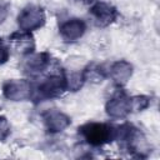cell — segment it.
I'll list each match as a JSON object with an SVG mask.
<instances>
[{
    "label": "cell",
    "mask_w": 160,
    "mask_h": 160,
    "mask_svg": "<svg viewBox=\"0 0 160 160\" xmlns=\"http://www.w3.org/2000/svg\"><path fill=\"white\" fill-rule=\"evenodd\" d=\"M65 91H68V81L65 71L61 70L56 74H50L41 79L40 81L32 84L31 101L35 104L60 98Z\"/></svg>",
    "instance_id": "cell-1"
},
{
    "label": "cell",
    "mask_w": 160,
    "mask_h": 160,
    "mask_svg": "<svg viewBox=\"0 0 160 160\" xmlns=\"http://www.w3.org/2000/svg\"><path fill=\"white\" fill-rule=\"evenodd\" d=\"M79 135L92 148H101L112 142L116 138V126L109 122L89 121L79 126Z\"/></svg>",
    "instance_id": "cell-2"
},
{
    "label": "cell",
    "mask_w": 160,
    "mask_h": 160,
    "mask_svg": "<svg viewBox=\"0 0 160 160\" xmlns=\"http://www.w3.org/2000/svg\"><path fill=\"white\" fill-rule=\"evenodd\" d=\"M115 140H118L121 144V146L132 155L139 158L146 156L144 154V151H148L144 134L132 124L124 122L120 126H116Z\"/></svg>",
    "instance_id": "cell-3"
},
{
    "label": "cell",
    "mask_w": 160,
    "mask_h": 160,
    "mask_svg": "<svg viewBox=\"0 0 160 160\" xmlns=\"http://www.w3.org/2000/svg\"><path fill=\"white\" fill-rule=\"evenodd\" d=\"M16 22L20 30L34 31L42 28L46 22L45 10L39 5H28L18 15Z\"/></svg>",
    "instance_id": "cell-4"
},
{
    "label": "cell",
    "mask_w": 160,
    "mask_h": 160,
    "mask_svg": "<svg viewBox=\"0 0 160 160\" xmlns=\"http://www.w3.org/2000/svg\"><path fill=\"white\" fill-rule=\"evenodd\" d=\"M2 95L10 101H25L31 99L32 82L26 79H9L4 81Z\"/></svg>",
    "instance_id": "cell-5"
},
{
    "label": "cell",
    "mask_w": 160,
    "mask_h": 160,
    "mask_svg": "<svg viewBox=\"0 0 160 160\" xmlns=\"http://www.w3.org/2000/svg\"><path fill=\"white\" fill-rule=\"evenodd\" d=\"M105 112L112 119H125L132 112L131 96H129L124 90L118 91L106 101Z\"/></svg>",
    "instance_id": "cell-6"
},
{
    "label": "cell",
    "mask_w": 160,
    "mask_h": 160,
    "mask_svg": "<svg viewBox=\"0 0 160 160\" xmlns=\"http://www.w3.org/2000/svg\"><path fill=\"white\" fill-rule=\"evenodd\" d=\"M89 14L92 16L95 25L100 28H106L111 25L112 22L116 21L119 16V11L112 4L101 0L91 4L89 9Z\"/></svg>",
    "instance_id": "cell-7"
},
{
    "label": "cell",
    "mask_w": 160,
    "mask_h": 160,
    "mask_svg": "<svg viewBox=\"0 0 160 160\" xmlns=\"http://www.w3.org/2000/svg\"><path fill=\"white\" fill-rule=\"evenodd\" d=\"M40 116L49 134L61 132L71 124V118L58 109H48L42 111Z\"/></svg>",
    "instance_id": "cell-8"
},
{
    "label": "cell",
    "mask_w": 160,
    "mask_h": 160,
    "mask_svg": "<svg viewBox=\"0 0 160 160\" xmlns=\"http://www.w3.org/2000/svg\"><path fill=\"white\" fill-rule=\"evenodd\" d=\"M51 64V55L48 51L32 52L26 55L22 62V71L29 76H36L42 74Z\"/></svg>",
    "instance_id": "cell-9"
},
{
    "label": "cell",
    "mask_w": 160,
    "mask_h": 160,
    "mask_svg": "<svg viewBox=\"0 0 160 160\" xmlns=\"http://www.w3.org/2000/svg\"><path fill=\"white\" fill-rule=\"evenodd\" d=\"M86 31V22L79 18H71L59 25V34L65 42H74L82 38Z\"/></svg>",
    "instance_id": "cell-10"
},
{
    "label": "cell",
    "mask_w": 160,
    "mask_h": 160,
    "mask_svg": "<svg viewBox=\"0 0 160 160\" xmlns=\"http://www.w3.org/2000/svg\"><path fill=\"white\" fill-rule=\"evenodd\" d=\"M134 68L126 60H116L108 66V78H110L118 88H122L128 84L132 76Z\"/></svg>",
    "instance_id": "cell-11"
},
{
    "label": "cell",
    "mask_w": 160,
    "mask_h": 160,
    "mask_svg": "<svg viewBox=\"0 0 160 160\" xmlns=\"http://www.w3.org/2000/svg\"><path fill=\"white\" fill-rule=\"evenodd\" d=\"M9 41L21 55L26 56L29 54H32L35 50V39L30 31H14L9 35Z\"/></svg>",
    "instance_id": "cell-12"
},
{
    "label": "cell",
    "mask_w": 160,
    "mask_h": 160,
    "mask_svg": "<svg viewBox=\"0 0 160 160\" xmlns=\"http://www.w3.org/2000/svg\"><path fill=\"white\" fill-rule=\"evenodd\" d=\"M151 99L148 95H135L131 96V104H132V112H139L150 106Z\"/></svg>",
    "instance_id": "cell-13"
},
{
    "label": "cell",
    "mask_w": 160,
    "mask_h": 160,
    "mask_svg": "<svg viewBox=\"0 0 160 160\" xmlns=\"http://www.w3.org/2000/svg\"><path fill=\"white\" fill-rule=\"evenodd\" d=\"M10 124L8 119L0 115V141H5L10 136Z\"/></svg>",
    "instance_id": "cell-14"
},
{
    "label": "cell",
    "mask_w": 160,
    "mask_h": 160,
    "mask_svg": "<svg viewBox=\"0 0 160 160\" xmlns=\"http://www.w3.org/2000/svg\"><path fill=\"white\" fill-rule=\"evenodd\" d=\"M10 58V49L5 44V41L0 38V65L5 64Z\"/></svg>",
    "instance_id": "cell-15"
},
{
    "label": "cell",
    "mask_w": 160,
    "mask_h": 160,
    "mask_svg": "<svg viewBox=\"0 0 160 160\" xmlns=\"http://www.w3.org/2000/svg\"><path fill=\"white\" fill-rule=\"evenodd\" d=\"M10 11V2L6 0H0V25L6 20Z\"/></svg>",
    "instance_id": "cell-16"
},
{
    "label": "cell",
    "mask_w": 160,
    "mask_h": 160,
    "mask_svg": "<svg viewBox=\"0 0 160 160\" xmlns=\"http://www.w3.org/2000/svg\"><path fill=\"white\" fill-rule=\"evenodd\" d=\"M76 1H82L84 4H94V2H96L99 0H76Z\"/></svg>",
    "instance_id": "cell-17"
}]
</instances>
